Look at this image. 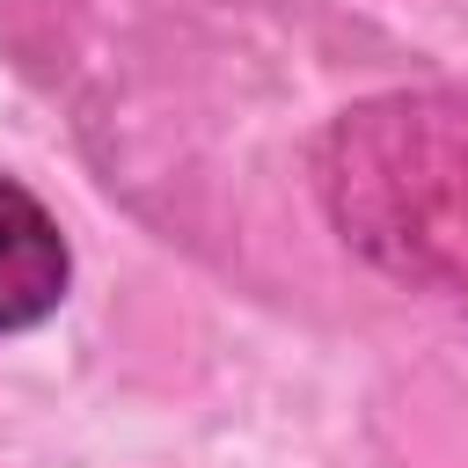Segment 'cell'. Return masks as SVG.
I'll list each match as a JSON object with an SVG mask.
<instances>
[{"instance_id":"cell-1","label":"cell","mask_w":468,"mask_h":468,"mask_svg":"<svg viewBox=\"0 0 468 468\" xmlns=\"http://www.w3.org/2000/svg\"><path fill=\"white\" fill-rule=\"evenodd\" d=\"M66 292V241L51 227V212L0 183V329H22V322H44Z\"/></svg>"}]
</instances>
